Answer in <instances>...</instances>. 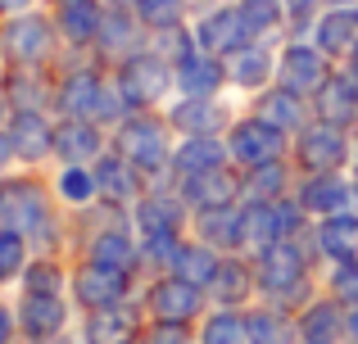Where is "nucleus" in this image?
<instances>
[{"label":"nucleus","mask_w":358,"mask_h":344,"mask_svg":"<svg viewBox=\"0 0 358 344\" xmlns=\"http://www.w3.org/2000/svg\"><path fill=\"white\" fill-rule=\"evenodd\" d=\"M100 87H105V82H100L96 73H73V77L64 82V91H59V105L69 109L73 118H87V114H96Z\"/></svg>","instance_id":"bb28decb"},{"label":"nucleus","mask_w":358,"mask_h":344,"mask_svg":"<svg viewBox=\"0 0 358 344\" xmlns=\"http://www.w3.org/2000/svg\"><path fill=\"white\" fill-rule=\"evenodd\" d=\"M231 68H236L231 77H236L241 87H263V82H268V73H272V63H268V54H263V50H250V45H241Z\"/></svg>","instance_id":"72a5a7b5"},{"label":"nucleus","mask_w":358,"mask_h":344,"mask_svg":"<svg viewBox=\"0 0 358 344\" xmlns=\"http://www.w3.org/2000/svg\"><path fill=\"white\" fill-rule=\"evenodd\" d=\"M245 331H250V344H290V327L277 313H254V317H245Z\"/></svg>","instance_id":"f704fd0d"},{"label":"nucleus","mask_w":358,"mask_h":344,"mask_svg":"<svg viewBox=\"0 0 358 344\" xmlns=\"http://www.w3.org/2000/svg\"><path fill=\"white\" fill-rule=\"evenodd\" d=\"M59 195L73 204H87L91 195H96V177H91L87 168H78V163H69V168L59 172Z\"/></svg>","instance_id":"58836bf2"},{"label":"nucleus","mask_w":358,"mask_h":344,"mask_svg":"<svg viewBox=\"0 0 358 344\" xmlns=\"http://www.w3.org/2000/svg\"><path fill=\"white\" fill-rule=\"evenodd\" d=\"M250 18L241 14V5H218L200 18L195 27V45L204 54H236L241 45H250Z\"/></svg>","instance_id":"7ed1b4c3"},{"label":"nucleus","mask_w":358,"mask_h":344,"mask_svg":"<svg viewBox=\"0 0 358 344\" xmlns=\"http://www.w3.org/2000/svg\"><path fill=\"white\" fill-rule=\"evenodd\" d=\"M96 263H109V267H118V272H127V267L136 263V254H131L122 231H109V236L96 240Z\"/></svg>","instance_id":"4c0bfd02"},{"label":"nucleus","mask_w":358,"mask_h":344,"mask_svg":"<svg viewBox=\"0 0 358 344\" xmlns=\"http://www.w3.org/2000/svg\"><path fill=\"white\" fill-rule=\"evenodd\" d=\"M250 281H254V276H250V267H245V263H218V272H213L209 285L218 290L222 304H241L245 294H250Z\"/></svg>","instance_id":"473e14b6"},{"label":"nucleus","mask_w":358,"mask_h":344,"mask_svg":"<svg viewBox=\"0 0 358 344\" xmlns=\"http://www.w3.org/2000/svg\"><path fill=\"white\" fill-rule=\"evenodd\" d=\"M0 118H5V100H0Z\"/></svg>","instance_id":"3c124183"},{"label":"nucleus","mask_w":358,"mask_h":344,"mask_svg":"<svg viewBox=\"0 0 358 344\" xmlns=\"http://www.w3.org/2000/svg\"><path fill=\"white\" fill-rule=\"evenodd\" d=\"M118 154L136 172H159L168 163V136L159 118H131L118 132Z\"/></svg>","instance_id":"f03ea898"},{"label":"nucleus","mask_w":358,"mask_h":344,"mask_svg":"<svg viewBox=\"0 0 358 344\" xmlns=\"http://www.w3.org/2000/svg\"><path fill=\"white\" fill-rule=\"evenodd\" d=\"M136 344H186V327L182 322H155Z\"/></svg>","instance_id":"79ce46f5"},{"label":"nucleus","mask_w":358,"mask_h":344,"mask_svg":"<svg viewBox=\"0 0 358 344\" xmlns=\"http://www.w3.org/2000/svg\"><path fill=\"white\" fill-rule=\"evenodd\" d=\"M254 118H263V123H272L277 132H290V127H299V118H304V109H299L295 91H272V96H263V100H259V114H254Z\"/></svg>","instance_id":"c756f323"},{"label":"nucleus","mask_w":358,"mask_h":344,"mask_svg":"<svg viewBox=\"0 0 358 344\" xmlns=\"http://www.w3.org/2000/svg\"><path fill=\"white\" fill-rule=\"evenodd\" d=\"M131 14L150 32H177L186 18V0H131Z\"/></svg>","instance_id":"a878e982"},{"label":"nucleus","mask_w":358,"mask_h":344,"mask_svg":"<svg viewBox=\"0 0 358 344\" xmlns=\"http://www.w3.org/2000/svg\"><path fill=\"white\" fill-rule=\"evenodd\" d=\"M18 263H23V240H18V231H0V281L18 272Z\"/></svg>","instance_id":"a19ab883"},{"label":"nucleus","mask_w":358,"mask_h":344,"mask_svg":"<svg viewBox=\"0 0 358 344\" xmlns=\"http://www.w3.org/2000/svg\"><path fill=\"white\" fill-rule=\"evenodd\" d=\"M241 14L250 18V32H272L286 18V0H241Z\"/></svg>","instance_id":"e433bc0d"},{"label":"nucleus","mask_w":358,"mask_h":344,"mask_svg":"<svg viewBox=\"0 0 358 344\" xmlns=\"http://www.w3.org/2000/svg\"><path fill=\"white\" fill-rule=\"evenodd\" d=\"M141 231L145 236H177L182 231V209L173 200H145L141 204Z\"/></svg>","instance_id":"7c9ffc66"},{"label":"nucleus","mask_w":358,"mask_h":344,"mask_svg":"<svg viewBox=\"0 0 358 344\" xmlns=\"http://www.w3.org/2000/svg\"><path fill=\"white\" fill-rule=\"evenodd\" d=\"M341 313H336V304H313V308L304 313V322H299V331H304L308 344H331L336 331H341Z\"/></svg>","instance_id":"2f4dec72"},{"label":"nucleus","mask_w":358,"mask_h":344,"mask_svg":"<svg viewBox=\"0 0 358 344\" xmlns=\"http://www.w3.org/2000/svg\"><path fill=\"white\" fill-rule=\"evenodd\" d=\"M14 336V322H9V308H0V344H9Z\"/></svg>","instance_id":"a18cd8bd"},{"label":"nucleus","mask_w":358,"mask_h":344,"mask_svg":"<svg viewBox=\"0 0 358 344\" xmlns=\"http://www.w3.org/2000/svg\"><path fill=\"white\" fill-rule=\"evenodd\" d=\"M322 9V0H286V14L295 18V23H304L308 14H317Z\"/></svg>","instance_id":"c03bdc74"},{"label":"nucleus","mask_w":358,"mask_h":344,"mask_svg":"<svg viewBox=\"0 0 358 344\" xmlns=\"http://www.w3.org/2000/svg\"><path fill=\"white\" fill-rule=\"evenodd\" d=\"M18 317H23L27 336L41 344V340H55L64 331V304H59V294H27Z\"/></svg>","instance_id":"dca6fc26"},{"label":"nucleus","mask_w":358,"mask_h":344,"mask_svg":"<svg viewBox=\"0 0 358 344\" xmlns=\"http://www.w3.org/2000/svg\"><path fill=\"white\" fill-rule=\"evenodd\" d=\"M299 163H304L308 172H317V177L341 168V163H345L341 132H336V127H308V132L299 136Z\"/></svg>","instance_id":"f8f14e48"},{"label":"nucleus","mask_w":358,"mask_h":344,"mask_svg":"<svg viewBox=\"0 0 358 344\" xmlns=\"http://www.w3.org/2000/svg\"><path fill=\"white\" fill-rule=\"evenodd\" d=\"M150 313H155L159 322H186L200 313V285L182 281V276H173V281H159L155 290H150Z\"/></svg>","instance_id":"9d476101"},{"label":"nucleus","mask_w":358,"mask_h":344,"mask_svg":"<svg viewBox=\"0 0 358 344\" xmlns=\"http://www.w3.org/2000/svg\"><path fill=\"white\" fill-rule=\"evenodd\" d=\"M245 340H250V331L236 313H218V317L204 322V344H245Z\"/></svg>","instance_id":"c9c22d12"},{"label":"nucleus","mask_w":358,"mask_h":344,"mask_svg":"<svg viewBox=\"0 0 358 344\" xmlns=\"http://www.w3.org/2000/svg\"><path fill=\"white\" fill-rule=\"evenodd\" d=\"M281 77H286V91H322L327 82V63L317 45H290L281 54Z\"/></svg>","instance_id":"ddd939ff"},{"label":"nucleus","mask_w":358,"mask_h":344,"mask_svg":"<svg viewBox=\"0 0 358 344\" xmlns=\"http://www.w3.org/2000/svg\"><path fill=\"white\" fill-rule=\"evenodd\" d=\"M354 82H358V50H354Z\"/></svg>","instance_id":"8fccbe9b"},{"label":"nucleus","mask_w":358,"mask_h":344,"mask_svg":"<svg viewBox=\"0 0 358 344\" xmlns=\"http://www.w3.org/2000/svg\"><path fill=\"white\" fill-rule=\"evenodd\" d=\"M222 77H227V73L218 68V54H204L200 45L177 59V82H182V91H191V96H209V91H218Z\"/></svg>","instance_id":"2eb2a0df"},{"label":"nucleus","mask_w":358,"mask_h":344,"mask_svg":"<svg viewBox=\"0 0 358 344\" xmlns=\"http://www.w3.org/2000/svg\"><path fill=\"white\" fill-rule=\"evenodd\" d=\"M173 123L191 136H218V127L227 123V114H222L218 105H209L204 96H195V100H186V105L173 109Z\"/></svg>","instance_id":"4be33fe9"},{"label":"nucleus","mask_w":358,"mask_h":344,"mask_svg":"<svg viewBox=\"0 0 358 344\" xmlns=\"http://www.w3.org/2000/svg\"><path fill=\"white\" fill-rule=\"evenodd\" d=\"M78 299L87 304V308H114V304L122 299V290H127V272H118V267L109 263H87L78 272Z\"/></svg>","instance_id":"1a4fd4ad"},{"label":"nucleus","mask_w":358,"mask_h":344,"mask_svg":"<svg viewBox=\"0 0 358 344\" xmlns=\"http://www.w3.org/2000/svg\"><path fill=\"white\" fill-rule=\"evenodd\" d=\"M231 195H236V177H227L222 168L186 177V200H191L195 209H218V204H231Z\"/></svg>","instance_id":"6ab92c4d"},{"label":"nucleus","mask_w":358,"mask_h":344,"mask_svg":"<svg viewBox=\"0 0 358 344\" xmlns=\"http://www.w3.org/2000/svg\"><path fill=\"white\" fill-rule=\"evenodd\" d=\"M336 299L358 308V263H341V272H336Z\"/></svg>","instance_id":"37998d69"},{"label":"nucleus","mask_w":358,"mask_h":344,"mask_svg":"<svg viewBox=\"0 0 358 344\" xmlns=\"http://www.w3.org/2000/svg\"><path fill=\"white\" fill-rule=\"evenodd\" d=\"M50 41H55V27H50V18H41V14H18L14 23L5 27V50L14 54V63H23V68H32L36 59H45V54H50Z\"/></svg>","instance_id":"39448f33"},{"label":"nucleus","mask_w":358,"mask_h":344,"mask_svg":"<svg viewBox=\"0 0 358 344\" xmlns=\"http://www.w3.org/2000/svg\"><path fill=\"white\" fill-rule=\"evenodd\" d=\"M9 154H14V145H9V141H5V136H0V163H5V159H9Z\"/></svg>","instance_id":"de8ad7c7"},{"label":"nucleus","mask_w":358,"mask_h":344,"mask_svg":"<svg viewBox=\"0 0 358 344\" xmlns=\"http://www.w3.org/2000/svg\"><path fill=\"white\" fill-rule=\"evenodd\" d=\"M317 96H322V118H327L331 127H345V123L358 114V91H354V82L327 77Z\"/></svg>","instance_id":"b1692460"},{"label":"nucleus","mask_w":358,"mask_h":344,"mask_svg":"<svg viewBox=\"0 0 358 344\" xmlns=\"http://www.w3.org/2000/svg\"><path fill=\"white\" fill-rule=\"evenodd\" d=\"M55 150L64 154L69 163H78V159H91V154H100V136H96V127L91 123H64L59 132H55Z\"/></svg>","instance_id":"cd10ccee"},{"label":"nucleus","mask_w":358,"mask_h":344,"mask_svg":"<svg viewBox=\"0 0 358 344\" xmlns=\"http://www.w3.org/2000/svg\"><path fill=\"white\" fill-rule=\"evenodd\" d=\"M105 14H109V9L100 5V0H64V5H59V18H55V27H59V32L69 36L73 45H87V41H100Z\"/></svg>","instance_id":"9b49d317"},{"label":"nucleus","mask_w":358,"mask_h":344,"mask_svg":"<svg viewBox=\"0 0 358 344\" xmlns=\"http://www.w3.org/2000/svg\"><path fill=\"white\" fill-rule=\"evenodd\" d=\"M96 186L109 195V200H127V195H136V168H131L122 154H114V159H100Z\"/></svg>","instance_id":"c85d7f7f"},{"label":"nucleus","mask_w":358,"mask_h":344,"mask_svg":"<svg viewBox=\"0 0 358 344\" xmlns=\"http://www.w3.org/2000/svg\"><path fill=\"white\" fill-rule=\"evenodd\" d=\"M59 344H64V340H59Z\"/></svg>","instance_id":"864d4df0"},{"label":"nucleus","mask_w":358,"mask_h":344,"mask_svg":"<svg viewBox=\"0 0 358 344\" xmlns=\"http://www.w3.org/2000/svg\"><path fill=\"white\" fill-rule=\"evenodd\" d=\"M299 209L322 213V218H358V186H345L336 177H313Z\"/></svg>","instance_id":"0eeeda50"},{"label":"nucleus","mask_w":358,"mask_h":344,"mask_svg":"<svg viewBox=\"0 0 358 344\" xmlns=\"http://www.w3.org/2000/svg\"><path fill=\"white\" fill-rule=\"evenodd\" d=\"M272 240H277V213L268 209V204H254V209L236 213V245L231 249H268Z\"/></svg>","instance_id":"a211bd4d"},{"label":"nucleus","mask_w":358,"mask_h":344,"mask_svg":"<svg viewBox=\"0 0 358 344\" xmlns=\"http://www.w3.org/2000/svg\"><path fill=\"white\" fill-rule=\"evenodd\" d=\"M259 285L268 294H281V299L304 290V258H299V249L286 245V240H272L259 254Z\"/></svg>","instance_id":"20e7f679"},{"label":"nucleus","mask_w":358,"mask_h":344,"mask_svg":"<svg viewBox=\"0 0 358 344\" xmlns=\"http://www.w3.org/2000/svg\"><path fill=\"white\" fill-rule=\"evenodd\" d=\"M281 136H286V132H277L272 123H263V118H250V123H236V132H231V154H236L245 168L277 163Z\"/></svg>","instance_id":"423d86ee"},{"label":"nucleus","mask_w":358,"mask_h":344,"mask_svg":"<svg viewBox=\"0 0 358 344\" xmlns=\"http://www.w3.org/2000/svg\"><path fill=\"white\" fill-rule=\"evenodd\" d=\"M55 5H64V0H55Z\"/></svg>","instance_id":"603ef678"},{"label":"nucleus","mask_w":358,"mask_h":344,"mask_svg":"<svg viewBox=\"0 0 358 344\" xmlns=\"http://www.w3.org/2000/svg\"><path fill=\"white\" fill-rule=\"evenodd\" d=\"M354 186H358V181H354Z\"/></svg>","instance_id":"5fc2aeb1"},{"label":"nucleus","mask_w":358,"mask_h":344,"mask_svg":"<svg viewBox=\"0 0 358 344\" xmlns=\"http://www.w3.org/2000/svg\"><path fill=\"white\" fill-rule=\"evenodd\" d=\"M173 163H177V172H182V177L222 168V145L213 141V136H191V141H182V150L173 154Z\"/></svg>","instance_id":"5701e85b"},{"label":"nucleus","mask_w":358,"mask_h":344,"mask_svg":"<svg viewBox=\"0 0 358 344\" xmlns=\"http://www.w3.org/2000/svg\"><path fill=\"white\" fill-rule=\"evenodd\" d=\"M55 150V132L45 127V118H36L32 109H23L14 123V154H23V159H45V154Z\"/></svg>","instance_id":"412c9836"},{"label":"nucleus","mask_w":358,"mask_h":344,"mask_svg":"<svg viewBox=\"0 0 358 344\" xmlns=\"http://www.w3.org/2000/svg\"><path fill=\"white\" fill-rule=\"evenodd\" d=\"M64 281V272L55 263H36L32 272H27V294H55Z\"/></svg>","instance_id":"ea45409f"},{"label":"nucleus","mask_w":358,"mask_h":344,"mask_svg":"<svg viewBox=\"0 0 358 344\" xmlns=\"http://www.w3.org/2000/svg\"><path fill=\"white\" fill-rule=\"evenodd\" d=\"M317 245L336 263H358V218H327L317 231Z\"/></svg>","instance_id":"aec40b11"},{"label":"nucleus","mask_w":358,"mask_h":344,"mask_svg":"<svg viewBox=\"0 0 358 344\" xmlns=\"http://www.w3.org/2000/svg\"><path fill=\"white\" fill-rule=\"evenodd\" d=\"M173 267H177V276H182V281H191V285H209V281H213V272H218V258H213V249H209V245H177Z\"/></svg>","instance_id":"393cba45"},{"label":"nucleus","mask_w":358,"mask_h":344,"mask_svg":"<svg viewBox=\"0 0 358 344\" xmlns=\"http://www.w3.org/2000/svg\"><path fill=\"white\" fill-rule=\"evenodd\" d=\"M345 331H350V336L358 340V308H354V317H350V322H345Z\"/></svg>","instance_id":"09e8293b"},{"label":"nucleus","mask_w":358,"mask_h":344,"mask_svg":"<svg viewBox=\"0 0 358 344\" xmlns=\"http://www.w3.org/2000/svg\"><path fill=\"white\" fill-rule=\"evenodd\" d=\"M118 87H122V96H127V105H155L168 91V63L155 59V54L131 59L127 68L118 73Z\"/></svg>","instance_id":"6e6552de"},{"label":"nucleus","mask_w":358,"mask_h":344,"mask_svg":"<svg viewBox=\"0 0 358 344\" xmlns=\"http://www.w3.org/2000/svg\"><path fill=\"white\" fill-rule=\"evenodd\" d=\"M317 50L322 54H354L358 50V5L354 9H327L317 18Z\"/></svg>","instance_id":"4468645a"},{"label":"nucleus","mask_w":358,"mask_h":344,"mask_svg":"<svg viewBox=\"0 0 358 344\" xmlns=\"http://www.w3.org/2000/svg\"><path fill=\"white\" fill-rule=\"evenodd\" d=\"M27 5H32V0H0L5 14H27Z\"/></svg>","instance_id":"49530a36"},{"label":"nucleus","mask_w":358,"mask_h":344,"mask_svg":"<svg viewBox=\"0 0 358 344\" xmlns=\"http://www.w3.org/2000/svg\"><path fill=\"white\" fill-rule=\"evenodd\" d=\"M136 308H100L96 317L87 322V344H136Z\"/></svg>","instance_id":"f3484780"},{"label":"nucleus","mask_w":358,"mask_h":344,"mask_svg":"<svg viewBox=\"0 0 358 344\" xmlns=\"http://www.w3.org/2000/svg\"><path fill=\"white\" fill-rule=\"evenodd\" d=\"M0 231H50V209H45V195L36 181L18 177V181L0 186Z\"/></svg>","instance_id":"f257e3e1"}]
</instances>
